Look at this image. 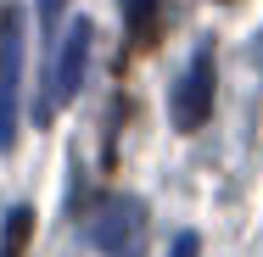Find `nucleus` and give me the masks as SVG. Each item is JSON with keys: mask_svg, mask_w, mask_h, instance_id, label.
Returning a JSON list of instances; mask_svg holds the SVG:
<instances>
[{"mask_svg": "<svg viewBox=\"0 0 263 257\" xmlns=\"http://www.w3.org/2000/svg\"><path fill=\"white\" fill-rule=\"evenodd\" d=\"M90 241L101 257H146V207L135 196H106L90 218Z\"/></svg>", "mask_w": 263, "mask_h": 257, "instance_id": "f257e3e1", "label": "nucleus"}, {"mask_svg": "<svg viewBox=\"0 0 263 257\" xmlns=\"http://www.w3.org/2000/svg\"><path fill=\"white\" fill-rule=\"evenodd\" d=\"M90 39H96V28H90V17H79V23L67 28L56 62H51V84H45V95H40V123H51L56 106L79 95V84H84V62H90Z\"/></svg>", "mask_w": 263, "mask_h": 257, "instance_id": "f03ea898", "label": "nucleus"}, {"mask_svg": "<svg viewBox=\"0 0 263 257\" xmlns=\"http://www.w3.org/2000/svg\"><path fill=\"white\" fill-rule=\"evenodd\" d=\"M17 84H23V11H0V151L17 146Z\"/></svg>", "mask_w": 263, "mask_h": 257, "instance_id": "7ed1b4c3", "label": "nucleus"}, {"mask_svg": "<svg viewBox=\"0 0 263 257\" xmlns=\"http://www.w3.org/2000/svg\"><path fill=\"white\" fill-rule=\"evenodd\" d=\"M168 117H174L179 134H196L213 117V45H202V51L191 56V67L179 73L174 101H168Z\"/></svg>", "mask_w": 263, "mask_h": 257, "instance_id": "20e7f679", "label": "nucleus"}, {"mask_svg": "<svg viewBox=\"0 0 263 257\" xmlns=\"http://www.w3.org/2000/svg\"><path fill=\"white\" fill-rule=\"evenodd\" d=\"M123 23H129V45H157L162 34V0H123Z\"/></svg>", "mask_w": 263, "mask_h": 257, "instance_id": "39448f33", "label": "nucleus"}, {"mask_svg": "<svg viewBox=\"0 0 263 257\" xmlns=\"http://www.w3.org/2000/svg\"><path fill=\"white\" fill-rule=\"evenodd\" d=\"M28 235H34V212L28 207H11L6 212V235H0V257H23L28 252Z\"/></svg>", "mask_w": 263, "mask_h": 257, "instance_id": "423d86ee", "label": "nucleus"}, {"mask_svg": "<svg viewBox=\"0 0 263 257\" xmlns=\"http://www.w3.org/2000/svg\"><path fill=\"white\" fill-rule=\"evenodd\" d=\"M62 6H67V0H40V6H34V11H40V28H45V34L56 28V17H62Z\"/></svg>", "mask_w": 263, "mask_h": 257, "instance_id": "0eeeda50", "label": "nucleus"}, {"mask_svg": "<svg viewBox=\"0 0 263 257\" xmlns=\"http://www.w3.org/2000/svg\"><path fill=\"white\" fill-rule=\"evenodd\" d=\"M202 252V241H196V235H179V241H174V257H196Z\"/></svg>", "mask_w": 263, "mask_h": 257, "instance_id": "6e6552de", "label": "nucleus"}]
</instances>
